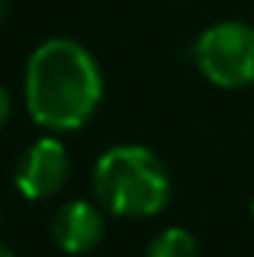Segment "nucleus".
Segmentation results:
<instances>
[{
    "label": "nucleus",
    "instance_id": "10",
    "mask_svg": "<svg viewBox=\"0 0 254 257\" xmlns=\"http://www.w3.org/2000/svg\"><path fill=\"white\" fill-rule=\"evenodd\" d=\"M251 212H254V200H251Z\"/></svg>",
    "mask_w": 254,
    "mask_h": 257
},
{
    "label": "nucleus",
    "instance_id": "6",
    "mask_svg": "<svg viewBox=\"0 0 254 257\" xmlns=\"http://www.w3.org/2000/svg\"><path fill=\"white\" fill-rule=\"evenodd\" d=\"M147 257H197V239L186 227H165L147 245Z\"/></svg>",
    "mask_w": 254,
    "mask_h": 257
},
{
    "label": "nucleus",
    "instance_id": "7",
    "mask_svg": "<svg viewBox=\"0 0 254 257\" xmlns=\"http://www.w3.org/2000/svg\"><path fill=\"white\" fill-rule=\"evenodd\" d=\"M9 117H12V99H9V90L0 84V128L9 123Z\"/></svg>",
    "mask_w": 254,
    "mask_h": 257
},
{
    "label": "nucleus",
    "instance_id": "3",
    "mask_svg": "<svg viewBox=\"0 0 254 257\" xmlns=\"http://www.w3.org/2000/svg\"><path fill=\"white\" fill-rule=\"evenodd\" d=\"M194 63L203 78L224 90L254 84V27L242 21H218L194 42Z\"/></svg>",
    "mask_w": 254,
    "mask_h": 257
},
{
    "label": "nucleus",
    "instance_id": "1",
    "mask_svg": "<svg viewBox=\"0 0 254 257\" xmlns=\"http://www.w3.org/2000/svg\"><path fill=\"white\" fill-rule=\"evenodd\" d=\"M24 102L30 117L54 132L81 128L102 102V69L75 39H45L27 60Z\"/></svg>",
    "mask_w": 254,
    "mask_h": 257
},
{
    "label": "nucleus",
    "instance_id": "2",
    "mask_svg": "<svg viewBox=\"0 0 254 257\" xmlns=\"http://www.w3.org/2000/svg\"><path fill=\"white\" fill-rule=\"evenodd\" d=\"M93 192L99 206L111 215L150 218L171 200V174L153 150L120 144L99 156L93 168Z\"/></svg>",
    "mask_w": 254,
    "mask_h": 257
},
{
    "label": "nucleus",
    "instance_id": "4",
    "mask_svg": "<svg viewBox=\"0 0 254 257\" xmlns=\"http://www.w3.org/2000/svg\"><path fill=\"white\" fill-rule=\"evenodd\" d=\"M69 180V153L57 138L33 141L15 165V186L27 200H48Z\"/></svg>",
    "mask_w": 254,
    "mask_h": 257
},
{
    "label": "nucleus",
    "instance_id": "5",
    "mask_svg": "<svg viewBox=\"0 0 254 257\" xmlns=\"http://www.w3.org/2000/svg\"><path fill=\"white\" fill-rule=\"evenodd\" d=\"M51 236L66 254H87L105 236L102 206L90 200H69L51 218Z\"/></svg>",
    "mask_w": 254,
    "mask_h": 257
},
{
    "label": "nucleus",
    "instance_id": "8",
    "mask_svg": "<svg viewBox=\"0 0 254 257\" xmlns=\"http://www.w3.org/2000/svg\"><path fill=\"white\" fill-rule=\"evenodd\" d=\"M9 9H12V0H0V27H3V21L9 18Z\"/></svg>",
    "mask_w": 254,
    "mask_h": 257
},
{
    "label": "nucleus",
    "instance_id": "9",
    "mask_svg": "<svg viewBox=\"0 0 254 257\" xmlns=\"http://www.w3.org/2000/svg\"><path fill=\"white\" fill-rule=\"evenodd\" d=\"M0 257H15V251H12V248H6V245H0Z\"/></svg>",
    "mask_w": 254,
    "mask_h": 257
}]
</instances>
